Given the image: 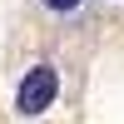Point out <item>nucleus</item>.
<instances>
[{
  "label": "nucleus",
  "instance_id": "nucleus-1",
  "mask_svg": "<svg viewBox=\"0 0 124 124\" xmlns=\"http://www.w3.org/2000/svg\"><path fill=\"white\" fill-rule=\"evenodd\" d=\"M55 94H60L55 65H35V70H25V79H20V89H15V109L20 114H45V109L55 104Z\"/></svg>",
  "mask_w": 124,
  "mask_h": 124
},
{
  "label": "nucleus",
  "instance_id": "nucleus-2",
  "mask_svg": "<svg viewBox=\"0 0 124 124\" xmlns=\"http://www.w3.org/2000/svg\"><path fill=\"white\" fill-rule=\"evenodd\" d=\"M45 5H50V10H65V15H70V10H79V0H45Z\"/></svg>",
  "mask_w": 124,
  "mask_h": 124
}]
</instances>
